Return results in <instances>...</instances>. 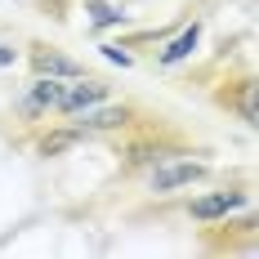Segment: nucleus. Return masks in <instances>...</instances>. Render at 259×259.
Masks as SVG:
<instances>
[{
	"instance_id": "nucleus-1",
	"label": "nucleus",
	"mask_w": 259,
	"mask_h": 259,
	"mask_svg": "<svg viewBox=\"0 0 259 259\" xmlns=\"http://www.w3.org/2000/svg\"><path fill=\"white\" fill-rule=\"evenodd\" d=\"M197 179H206L201 161H175V156H165V161H156V170H152V192H179V188H188Z\"/></svg>"
},
{
	"instance_id": "nucleus-2",
	"label": "nucleus",
	"mask_w": 259,
	"mask_h": 259,
	"mask_svg": "<svg viewBox=\"0 0 259 259\" xmlns=\"http://www.w3.org/2000/svg\"><path fill=\"white\" fill-rule=\"evenodd\" d=\"M103 99H107V85H103V80H76V85H63V94H58V112L76 116V112L103 103Z\"/></svg>"
},
{
	"instance_id": "nucleus-3",
	"label": "nucleus",
	"mask_w": 259,
	"mask_h": 259,
	"mask_svg": "<svg viewBox=\"0 0 259 259\" xmlns=\"http://www.w3.org/2000/svg\"><path fill=\"white\" fill-rule=\"evenodd\" d=\"M246 206V192H210V197H197L192 201V219H228L233 210Z\"/></svg>"
},
{
	"instance_id": "nucleus-4",
	"label": "nucleus",
	"mask_w": 259,
	"mask_h": 259,
	"mask_svg": "<svg viewBox=\"0 0 259 259\" xmlns=\"http://www.w3.org/2000/svg\"><path fill=\"white\" fill-rule=\"evenodd\" d=\"M58 94H63V80H58V76H40L36 85H31V90H27L23 112H27V116H40V112L58 107Z\"/></svg>"
},
{
	"instance_id": "nucleus-5",
	"label": "nucleus",
	"mask_w": 259,
	"mask_h": 259,
	"mask_svg": "<svg viewBox=\"0 0 259 259\" xmlns=\"http://www.w3.org/2000/svg\"><path fill=\"white\" fill-rule=\"evenodd\" d=\"M31 67H36L40 76H58V80H76V76H80L76 63H67L63 54L45 50V45H36V50H31Z\"/></svg>"
},
{
	"instance_id": "nucleus-6",
	"label": "nucleus",
	"mask_w": 259,
	"mask_h": 259,
	"mask_svg": "<svg viewBox=\"0 0 259 259\" xmlns=\"http://www.w3.org/2000/svg\"><path fill=\"white\" fill-rule=\"evenodd\" d=\"M125 107H85V112H76V130L85 134V130H116V125H125Z\"/></svg>"
},
{
	"instance_id": "nucleus-7",
	"label": "nucleus",
	"mask_w": 259,
	"mask_h": 259,
	"mask_svg": "<svg viewBox=\"0 0 259 259\" xmlns=\"http://www.w3.org/2000/svg\"><path fill=\"white\" fill-rule=\"evenodd\" d=\"M197 40H201V23L183 27V36H179V40H170V45L161 50V63H165V67H175V63H183L188 54L197 50Z\"/></svg>"
},
{
	"instance_id": "nucleus-8",
	"label": "nucleus",
	"mask_w": 259,
	"mask_h": 259,
	"mask_svg": "<svg viewBox=\"0 0 259 259\" xmlns=\"http://www.w3.org/2000/svg\"><path fill=\"white\" fill-rule=\"evenodd\" d=\"M76 143H80V130H54V134L40 139V156H58L67 148H76Z\"/></svg>"
},
{
	"instance_id": "nucleus-9",
	"label": "nucleus",
	"mask_w": 259,
	"mask_h": 259,
	"mask_svg": "<svg viewBox=\"0 0 259 259\" xmlns=\"http://www.w3.org/2000/svg\"><path fill=\"white\" fill-rule=\"evenodd\" d=\"M90 18H94V27H112V23H125V14H121L116 5H103V0H90Z\"/></svg>"
},
{
	"instance_id": "nucleus-10",
	"label": "nucleus",
	"mask_w": 259,
	"mask_h": 259,
	"mask_svg": "<svg viewBox=\"0 0 259 259\" xmlns=\"http://www.w3.org/2000/svg\"><path fill=\"white\" fill-rule=\"evenodd\" d=\"M255 80H246L241 85V116H246V125H259V107H255Z\"/></svg>"
},
{
	"instance_id": "nucleus-11",
	"label": "nucleus",
	"mask_w": 259,
	"mask_h": 259,
	"mask_svg": "<svg viewBox=\"0 0 259 259\" xmlns=\"http://www.w3.org/2000/svg\"><path fill=\"white\" fill-rule=\"evenodd\" d=\"M103 58H107V63H121V67H130V63H134V54L121 50V45H103Z\"/></svg>"
},
{
	"instance_id": "nucleus-12",
	"label": "nucleus",
	"mask_w": 259,
	"mask_h": 259,
	"mask_svg": "<svg viewBox=\"0 0 259 259\" xmlns=\"http://www.w3.org/2000/svg\"><path fill=\"white\" fill-rule=\"evenodd\" d=\"M9 63H14V50H9V45H0V67H9Z\"/></svg>"
}]
</instances>
